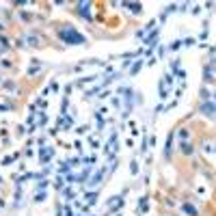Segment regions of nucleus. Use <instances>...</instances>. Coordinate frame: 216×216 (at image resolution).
I'll list each match as a JSON object with an SVG mask.
<instances>
[{"label": "nucleus", "instance_id": "nucleus-1", "mask_svg": "<svg viewBox=\"0 0 216 216\" xmlns=\"http://www.w3.org/2000/svg\"><path fill=\"white\" fill-rule=\"evenodd\" d=\"M61 37L65 41H69V43H84V37L80 33H76V30H71V28H63L61 30Z\"/></svg>", "mask_w": 216, "mask_h": 216}, {"label": "nucleus", "instance_id": "nucleus-2", "mask_svg": "<svg viewBox=\"0 0 216 216\" xmlns=\"http://www.w3.org/2000/svg\"><path fill=\"white\" fill-rule=\"evenodd\" d=\"M184 210H186L188 214H193V216H197V210H195L193 205H188V203H186V205H184Z\"/></svg>", "mask_w": 216, "mask_h": 216}, {"label": "nucleus", "instance_id": "nucleus-3", "mask_svg": "<svg viewBox=\"0 0 216 216\" xmlns=\"http://www.w3.org/2000/svg\"><path fill=\"white\" fill-rule=\"evenodd\" d=\"M203 110H205V115H212L216 108H214V106H210V104H205V106H203Z\"/></svg>", "mask_w": 216, "mask_h": 216}]
</instances>
